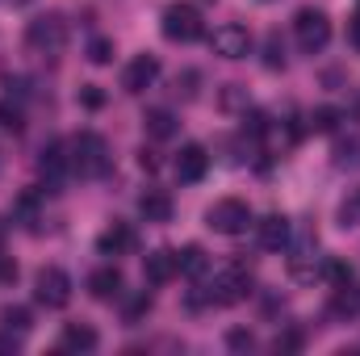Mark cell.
Returning <instances> with one entry per match:
<instances>
[{
  "mask_svg": "<svg viewBox=\"0 0 360 356\" xmlns=\"http://www.w3.org/2000/svg\"><path fill=\"white\" fill-rule=\"evenodd\" d=\"M72 172H80V177H89V180L109 172V143H105L101 134L80 130V134L72 139Z\"/></svg>",
  "mask_w": 360,
  "mask_h": 356,
  "instance_id": "1",
  "label": "cell"
},
{
  "mask_svg": "<svg viewBox=\"0 0 360 356\" xmlns=\"http://www.w3.org/2000/svg\"><path fill=\"white\" fill-rule=\"evenodd\" d=\"M25 42L38 51V55H59L68 46V21L59 13H42L25 25Z\"/></svg>",
  "mask_w": 360,
  "mask_h": 356,
  "instance_id": "2",
  "label": "cell"
},
{
  "mask_svg": "<svg viewBox=\"0 0 360 356\" xmlns=\"http://www.w3.org/2000/svg\"><path fill=\"white\" fill-rule=\"evenodd\" d=\"M205 227L218 231V235H243L252 227V205L239 201V197H222L205 210Z\"/></svg>",
  "mask_w": 360,
  "mask_h": 356,
  "instance_id": "3",
  "label": "cell"
},
{
  "mask_svg": "<svg viewBox=\"0 0 360 356\" xmlns=\"http://www.w3.org/2000/svg\"><path fill=\"white\" fill-rule=\"evenodd\" d=\"M293 38H297V46H302L306 55H319V51L331 42V21H327V13L302 8V13L293 17Z\"/></svg>",
  "mask_w": 360,
  "mask_h": 356,
  "instance_id": "4",
  "label": "cell"
},
{
  "mask_svg": "<svg viewBox=\"0 0 360 356\" xmlns=\"http://www.w3.org/2000/svg\"><path fill=\"white\" fill-rule=\"evenodd\" d=\"M205 34L201 25V13L193 4H168L164 8V38L168 42H197Z\"/></svg>",
  "mask_w": 360,
  "mask_h": 356,
  "instance_id": "5",
  "label": "cell"
},
{
  "mask_svg": "<svg viewBox=\"0 0 360 356\" xmlns=\"http://www.w3.org/2000/svg\"><path fill=\"white\" fill-rule=\"evenodd\" d=\"M34 298L46 306V310H63L68 302H72V276L63 272V268H42L38 272V281H34Z\"/></svg>",
  "mask_w": 360,
  "mask_h": 356,
  "instance_id": "6",
  "label": "cell"
},
{
  "mask_svg": "<svg viewBox=\"0 0 360 356\" xmlns=\"http://www.w3.org/2000/svg\"><path fill=\"white\" fill-rule=\"evenodd\" d=\"M248 293H252V276H248L243 268H226V272H218L214 285H210V302H218V306H235V302H243Z\"/></svg>",
  "mask_w": 360,
  "mask_h": 356,
  "instance_id": "7",
  "label": "cell"
},
{
  "mask_svg": "<svg viewBox=\"0 0 360 356\" xmlns=\"http://www.w3.org/2000/svg\"><path fill=\"white\" fill-rule=\"evenodd\" d=\"M210 42H214V51H218L222 59H248V55H252V34H248V25H239V21L218 25Z\"/></svg>",
  "mask_w": 360,
  "mask_h": 356,
  "instance_id": "8",
  "label": "cell"
},
{
  "mask_svg": "<svg viewBox=\"0 0 360 356\" xmlns=\"http://www.w3.org/2000/svg\"><path fill=\"white\" fill-rule=\"evenodd\" d=\"M160 80V59L155 55H134L130 63H126V72H122V89L126 92H147L151 84Z\"/></svg>",
  "mask_w": 360,
  "mask_h": 356,
  "instance_id": "9",
  "label": "cell"
},
{
  "mask_svg": "<svg viewBox=\"0 0 360 356\" xmlns=\"http://www.w3.org/2000/svg\"><path fill=\"white\" fill-rule=\"evenodd\" d=\"M172 168H176L180 184H197V180L210 172V151L201 143H184L176 151V160H172Z\"/></svg>",
  "mask_w": 360,
  "mask_h": 356,
  "instance_id": "10",
  "label": "cell"
},
{
  "mask_svg": "<svg viewBox=\"0 0 360 356\" xmlns=\"http://www.w3.org/2000/svg\"><path fill=\"white\" fill-rule=\"evenodd\" d=\"M38 172L46 177L51 193H59L63 177L72 172V155H68V147H63V143H51V147H42V155H38Z\"/></svg>",
  "mask_w": 360,
  "mask_h": 356,
  "instance_id": "11",
  "label": "cell"
},
{
  "mask_svg": "<svg viewBox=\"0 0 360 356\" xmlns=\"http://www.w3.org/2000/svg\"><path fill=\"white\" fill-rule=\"evenodd\" d=\"M176 272H180V260H176L172 248H155V252L143 260V276H147L151 285H168Z\"/></svg>",
  "mask_w": 360,
  "mask_h": 356,
  "instance_id": "12",
  "label": "cell"
},
{
  "mask_svg": "<svg viewBox=\"0 0 360 356\" xmlns=\"http://www.w3.org/2000/svg\"><path fill=\"white\" fill-rule=\"evenodd\" d=\"M89 293L96 298V302H113V298H122V272L113 265H105V268H96L89 276Z\"/></svg>",
  "mask_w": 360,
  "mask_h": 356,
  "instance_id": "13",
  "label": "cell"
},
{
  "mask_svg": "<svg viewBox=\"0 0 360 356\" xmlns=\"http://www.w3.org/2000/svg\"><path fill=\"white\" fill-rule=\"evenodd\" d=\"M139 214H143L147 222H168V218H172V197H168L164 189H147V193L139 197Z\"/></svg>",
  "mask_w": 360,
  "mask_h": 356,
  "instance_id": "14",
  "label": "cell"
},
{
  "mask_svg": "<svg viewBox=\"0 0 360 356\" xmlns=\"http://www.w3.org/2000/svg\"><path fill=\"white\" fill-rule=\"evenodd\" d=\"M96 248H101V256H122V252H130V248H134V231H130L126 222H113L109 231H101Z\"/></svg>",
  "mask_w": 360,
  "mask_h": 356,
  "instance_id": "15",
  "label": "cell"
},
{
  "mask_svg": "<svg viewBox=\"0 0 360 356\" xmlns=\"http://www.w3.org/2000/svg\"><path fill=\"white\" fill-rule=\"evenodd\" d=\"M285 243H289V218H285V214H269V218H260V248L281 252Z\"/></svg>",
  "mask_w": 360,
  "mask_h": 356,
  "instance_id": "16",
  "label": "cell"
},
{
  "mask_svg": "<svg viewBox=\"0 0 360 356\" xmlns=\"http://www.w3.org/2000/svg\"><path fill=\"white\" fill-rule=\"evenodd\" d=\"M96 344H101V336L92 331L89 323H68L63 327V348L68 352H92Z\"/></svg>",
  "mask_w": 360,
  "mask_h": 356,
  "instance_id": "17",
  "label": "cell"
},
{
  "mask_svg": "<svg viewBox=\"0 0 360 356\" xmlns=\"http://www.w3.org/2000/svg\"><path fill=\"white\" fill-rule=\"evenodd\" d=\"M143 130L151 134V139H172L176 134V113L172 109H147V117H143Z\"/></svg>",
  "mask_w": 360,
  "mask_h": 356,
  "instance_id": "18",
  "label": "cell"
},
{
  "mask_svg": "<svg viewBox=\"0 0 360 356\" xmlns=\"http://www.w3.org/2000/svg\"><path fill=\"white\" fill-rule=\"evenodd\" d=\"M0 323H4V331H8V336H17V340H21V336H30L34 314H30L25 306H4V310H0Z\"/></svg>",
  "mask_w": 360,
  "mask_h": 356,
  "instance_id": "19",
  "label": "cell"
},
{
  "mask_svg": "<svg viewBox=\"0 0 360 356\" xmlns=\"http://www.w3.org/2000/svg\"><path fill=\"white\" fill-rule=\"evenodd\" d=\"M340 117H344V113H340L335 105H319V109H314V113L306 117V126H310L314 134H331V130L340 126Z\"/></svg>",
  "mask_w": 360,
  "mask_h": 356,
  "instance_id": "20",
  "label": "cell"
},
{
  "mask_svg": "<svg viewBox=\"0 0 360 356\" xmlns=\"http://www.w3.org/2000/svg\"><path fill=\"white\" fill-rule=\"evenodd\" d=\"M176 260H180V272H184V276H201V272L210 268V260H205V252H201L197 243H188L184 252H176Z\"/></svg>",
  "mask_w": 360,
  "mask_h": 356,
  "instance_id": "21",
  "label": "cell"
},
{
  "mask_svg": "<svg viewBox=\"0 0 360 356\" xmlns=\"http://www.w3.org/2000/svg\"><path fill=\"white\" fill-rule=\"evenodd\" d=\"M13 222H21V227H34L38 222V193H21L13 201Z\"/></svg>",
  "mask_w": 360,
  "mask_h": 356,
  "instance_id": "22",
  "label": "cell"
},
{
  "mask_svg": "<svg viewBox=\"0 0 360 356\" xmlns=\"http://www.w3.org/2000/svg\"><path fill=\"white\" fill-rule=\"evenodd\" d=\"M323 276L340 289V285H352V265H344V260H323Z\"/></svg>",
  "mask_w": 360,
  "mask_h": 356,
  "instance_id": "23",
  "label": "cell"
},
{
  "mask_svg": "<svg viewBox=\"0 0 360 356\" xmlns=\"http://www.w3.org/2000/svg\"><path fill=\"white\" fill-rule=\"evenodd\" d=\"M226 348H231V352H252V348H256V336H252L248 327H231V331H226Z\"/></svg>",
  "mask_w": 360,
  "mask_h": 356,
  "instance_id": "24",
  "label": "cell"
},
{
  "mask_svg": "<svg viewBox=\"0 0 360 356\" xmlns=\"http://www.w3.org/2000/svg\"><path fill=\"white\" fill-rule=\"evenodd\" d=\"M264 68H272V72L285 68V42L276 34H269V42H264Z\"/></svg>",
  "mask_w": 360,
  "mask_h": 356,
  "instance_id": "25",
  "label": "cell"
},
{
  "mask_svg": "<svg viewBox=\"0 0 360 356\" xmlns=\"http://www.w3.org/2000/svg\"><path fill=\"white\" fill-rule=\"evenodd\" d=\"M147 310H151V293L143 289V293H134V298L126 302V323H139V319H143Z\"/></svg>",
  "mask_w": 360,
  "mask_h": 356,
  "instance_id": "26",
  "label": "cell"
},
{
  "mask_svg": "<svg viewBox=\"0 0 360 356\" xmlns=\"http://www.w3.org/2000/svg\"><path fill=\"white\" fill-rule=\"evenodd\" d=\"M340 227H360V189L340 205Z\"/></svg>",
  "mask_w": 360,
  "mask_h": 356,
  "instance_id": "27",
  "label": "cell"
},
{
  "mask_svg": "<svg viewBox=\"0 0 360 356\" xmlns=\"http://www.w3.org/2000/svg\"><path fill=\"white\" fill-rule=\"evenodd\" d=\"M89 59L92 63H109V59H113V42H109V38H92L89 42Z\"/></svg>",
  "mask_w": 360,
  "mask_h": 356,
  "instance_id": "28",
  "label": "cell"
},
{
  "mask_svg": "<svg viewBox=\"0 0 360 356\" xmlns=\"http://www.w3.org/2000/svg\"><path fill=\"white\" fill-rule=\"evenodd\" d=\"M0 130H21V109H13V105H0Z\"/></svg>",
  "mask_w": 360,
  "mask_h": 356,
  "instance_id": "29",
  "label": "cell"
},
{
  "mask_svg": "<svg viewBox=\"0 0 360 356\" xmlns=\"http://www.w3.org/2000/svg\"><path fill=\"white\" fill-rule=\"evenodd\" d=\"M80 105H84V109H101V105H105V92L96 89V84H84V89H80Z\"/></svg>",
  "mask_w": 360,
  "mask_h": 356,
  "instance_id": "30",
  "label": "cell"
},
{
  "mask_svg": "<svg viewBox=\"0 0 360 356\" xmlns=\"http://www.w3.org/2000/svg\"><path fill=\"white\" fill-rule=\"evenodd\" d=\"M222 105H226V109H235V105H248V92L239 89V84H226V92H222Z\"/></svg>",
  "mask_w": 360,
  "mask_h": 356,
  "instance_id": "31",
  "label": "cell"
},
{
  "mask_svg": "<svg viewBox=\"0 0 360 356\" xmlns=\"http://www.w3.org/2000/svg\"><path fill=\"white\" fill-rule=\"evenodd\" d=\"M297 348H302V336H297V331L276 336V352H297Z\"/></svg>",
  "mask_w": 360,
  "mask_h": 356,
  "instance_id": "32",
  "label": "cell"
},
{
  "mask_svg": "<svg viewBox=\"0 0 360 356\" xmlns=\"http://www.w3.org/2000/svg\"><path fill=\"white\" fill-rule=\"evenodd\" d=\"M0 281H17V265H13L4 252H0Z\"/></svg>",
  "mask_w": 360,
  "mask_h": 356,
  "instance_id": "33",
  "label": "cell"
},
{
  "mask_svg": "<svg viewBox=\"0 0 360 356\" xmlns=\"http://www.w3.org/2000/svg\"><path fill=\"white\" fill-rule=\"evenodd\" d=\"M348 42H352V46L360 51V13L352 17V21H348Z\"/></svg>",
  "mask_w": 360,
  "mask_h": 356,
  "instance_id": "34",
  "label": "cell"
},
{
  "mask_svg": "<svg viewBox=\"0 0 360 356\" xmlns=\"http://www.w3.org/2000/svg\"><path fill=\"white\" fill-rule=\"evenodd\" d=\"M139 164H143V172H155V168H160V160H155L151 151H143V155H139Z\"/></svg>",
  "mask_w": 360,
  "mask_h": 356,
  "instance_id": "35",
  "label": "cell"
},
{
  "mask_svg": "<svg viewBox=\"0 0 360 356\" xmlns=\"http://www.w3.org/2000/svg\"><path fill=\"white\" fill-rule=\"evenodd\" d=\"M13 348H17V336L4 331V336H0V352H13Z\"/></svg>",
  "mask_w": 360,
  "mask_h": 356,
  "instance_id": "36",
  "label": "cell"
},
{
  "mask_svg": "<svg viewBox=\"0 0 360 356\" xmlns=\"http://www.w3.org/2000/svg\"><path fill=\"white\" fill-rule=\"evenodd\" d=\"M0 252H4V222H0Z\"/></svg>",
  "mask_w": 360,
  "mask_h": 356,
  "instance_id": "37",
  "label": "cell"
}]
</instances>
